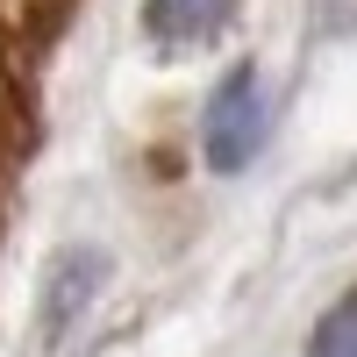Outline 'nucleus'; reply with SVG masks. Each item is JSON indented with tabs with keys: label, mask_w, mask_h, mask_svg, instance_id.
Here are the masks:
<instances>
[{
	"label": "nucleus",
	"mask_w": 357,
	"mask_h": 357,
	"mask_svg": "<svg viewBox=\"0 0 357 357\" xmlns=\"http://www.w3.org/2000/svg\"><path fill=\"white\" fill-rule=\"evenodd\" d=\"M257 151H264V72L236 57L200 107V158L215 178H236L257 165Z\"/></svg>",
	"instance_id": "nucleus-1"
},
{
	"label": "nucleus",
	"mask_w": 357,
	"mask_h": 357,
	"mask_svg": "<svg viewBox=\"0 0 357 357\" xmlns=\"http://www.w3.org/2000/svg\"><path fill=\"white\" fill-rule=\"evenodd\" d=\"M107 286V250L93 243H65L50 264H43V293H36V336L43 343H65L79 329V314L100 301Z\"/></svg>",
	"instance_id": "nucleus-2"
},
{
	"label": "nucleus",
	"mask_w": 357,
	"mask_h": 357,
	"mask_svg": "<svg viewBox=\"0 0 357 357\" xmlns=\"http://www.w3.org/2000/svg\"><path fill=\"white\" fill-rule=\"evenodd\" d=\"M236 8H243V0H143V36L178 57V50L215 43L222 29L236 22Z\"/></svg>",
	"instance_id": "nucleus-3"
},
{
	"label": "nucleus",
	"mask_w": 357,
	"mask_h": 357,
	"mask_svg": "<svg viewBox=\"0 0 357 357\" xmlns=\"http://www.w3.org/2000/svg\"><path fill=\"white\" fill-rule=\"evenodd\" d=\"M301 357H357V286H350L343 301L314 321V336H307Z\"/></svg>",
	"instance_id": "nucleus-4"
}]
</instances>
